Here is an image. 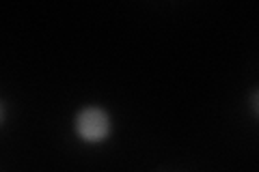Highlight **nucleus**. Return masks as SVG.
Here are the masks:
<instances>
[{"instance_id":"obj_2","label":"nucleus","mask_w":259,"mask_h":172,"mask_svg":"<svg viewBox=\"0 0 259 172\" xmlns=\"http://www.w3.org/2000/svg\"><path fill=\"white\" fill-rule=\"evenodd\" d=\"M3 119H5V105L0 101V123H3Z\"/></svg>"},{"instance_id":"obj_1","label":"nucleus","mask_w":259,"mask_h":172,"mask_svg":"<svg viewBox=\"0 0 259 172\" xmlns=\"http://www.w3.org/2000/svg\"><path fill=\"white\" fill-rule=\"evenodd\" d=\"M76 132L87 142H102L110 134V119L102 108H84L76 119Z\"/></svg>"}]
</instances>
